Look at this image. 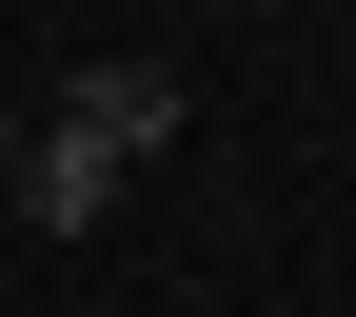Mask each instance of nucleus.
<instances>
[{"mask_svg":"<svg viewBox=\"0 0 356 317\" xmlns=\"http://www.w3.org/2000/svg\"><path fill=\"white\" fill-rule=\"evenodd\" d=\"M0 199H20V218H40V238H99V218H119V159H99V139H79V119H40V139H20V159H0Z\"/></svg>","mask_w":356,"mask_h":317,"instance_id":"1","label":"nucleus"},{"mask_svg":"<svg viewBox=\"0 0 356 317\" xmlns=\"http://www.w3.org/2000/svg\"><path fill=\"white\" fill-rule=\"evenodd\" d=\"M60 119H79V139H99L119 178H139V159L178 139V119H198V79H178V60H99V79H79V100H60Z\"/></svg>","mask_w":356,"mask_h":317,"instance_id":"2","label":"nucleus"},{"mask_svg":"<svg viewBox=\"0 0 356 317\" xmlns=\"http://www.w3.org/2000/svg\"><path fill=\"white\" fill-rule=\"evenodd\" d=\"M0 159H20V100H0Z\"/></svg>","mask_w":356,"mask_h":317,"instance_id":"3","label":"nucleus"}]
</instances>
